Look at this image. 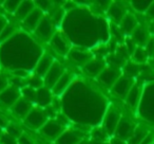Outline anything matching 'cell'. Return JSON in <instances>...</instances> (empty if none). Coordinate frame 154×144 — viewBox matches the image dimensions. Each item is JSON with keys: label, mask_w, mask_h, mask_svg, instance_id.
I'll return each instance as SVG.
<instances>
[{"label": "cell", "mask_w": 154, "mask_h": 144, "mask_svg": "<svg viewBox=\"0 0 154 144\" xmlns=\"http://www.w3.org/2000/svg\"><path fill=\"white\" fill-rule=\"evenodd\" d=\"M49 120L50 118L48 117L45 109H42L40 107H33V109L31 110V112L28 114V117L23 121L24 124L28 127H30L31 129L40 130L43 125Z\"/></svg>", "instance_id": "obj_1"}, {"label": "cell", "mask_w": 154, "mask_h": 144, "mask_svg": "<svg viewBox=\"0 0 154 144\" xmlns=\"http://www.w3.org/2000/svg\"><path fill=\"white\" fill-rule=\"evenodd\" d=\"M120 119H122V114L115 107L111 106L108 109L105 118H103V129L108 133V136L115 133V130L117 128Z\"/></svg>", "instance_id": "obj_2"}, {"label": "cell", "mask_w": 154, "mask_h": 144, "mask_svg": "<svg viewBox=\"0 0 154 144\" xmlns=\"http://www.w3.org/2000/svg\"><path fill=\"white\" fill-rule=\"evenodd\" d=\"M63 131H64V126H62L56 120H51V119L40 129L41 135H43L47 139L52 140V141H56L61 136V133Z\"/></svg>", "instance_id": "obj_3"}, {"label": "cell", "mask_w": 154, "mask_h": 144, "mask_svg": "<svg viewBox=\"0 0 154 144\" xmlns=\"http://www.w3.org/2000/svg\"><path fill=\"white\" fill-rule=\"evenodd\" d=\"M64 72H66V71H64L62 65L57 62H54V64L52 65L51 69L48 71V73L45 74V78H43L45 87H47V88H49L52 90V88L55 86V84L58 82V80L61 78V75L64 73Z\"/></svg>", "instance_id": "obj_4"}, {"label": "cell", "mask_w": 154, "mask_h": 144, "mask_svg": "<svg viewBox=\"0 0 154 144\" xmlns=\"http://www.w3.org/2000/svg\"><path fill=\"white\" fill-rule=\"evenodd\" d=\"M135 127H136V124H134L132 121L122 117L119 123H118L117 128H116V130H115L116 138L122 140V141L128 142V140L130 139L131 136L134 133Z\"/></svg>", "instance_id": "obj_5"}, {"label": "cell", "mask_w": 154, "mask_h": 144, "mask_svg": "<svg viewBox=\"0 0 154 144\" xmlns=\"http://www.w3.org/2000/svg\"><path fill=\"white\" fill-rule=\"evenodd\" d=\"M20 98H21L20 89H17L9 85L7 89H5L0 93V104H2L5 107L12 108Z\"/></svg>", "instance_id": "obj_6"}, {"label": "cell", "mask_w": 154, "mask_h": 144, "mask_svg": "<svg viewBox=\"0 0 154 144\" xmlns=\"http://www.w3.org/2000/svg\"><path fill=\"white\" fill-rule=\"evenodd\" d=\"M35 33L37 34V36L39 38H41L42 40H51L52 37L54 36V24L51 19L43 17V19L41 20V22L39 24V26L37 27V29L35 30Z\"/></svg>", "instance_id": "obj_7"}, {"label": "cell", "mask_w": 154, "mask_h": 144, "mask_svg": "<svg viewBox=\"0 0 154 144\" xmlns=\"http://www.w3.org/2000/svg\"><path fill=\"white\" fill-rule=\"evenodd\" d=\"M53 100L54 94L51 89L47 88V87H42V88L36 90V102H35V104L37 105V107L45 109V108L49 107L51 105Z\"/></svg>", "instance_id": "obj_8"}, {"label": "cell", "mask_w": 154, "mask_h": 144, "mask_svg": "<svg viewBox=\"0 0 154 144\" xmlns=\"http://www.w3.org/2000/svg\"><path fill=\"white\" fill-rule=\"evenodd\" d=\"M135 82L133 81V78H128V76H122L113 85V91L116 94L126 98L127 94L129 93V91H130V89L132 88Z\"/></svg>", "instance_id": "obj_9"}, {"label": "cell", "mask_w": 154, "mask_h": 144, "mask_svg": "<svg viewBox=\"0 0 154 144\" xmlns=\"http://www.w3.org/2000/svg\"><path fill=\"white\" fill-rule=\"evenodd\" d=\"M45 15H43V11L40 8L36 7L33 10L32 13L29 14V16L23 20V24L26 26V28H28L30 31H34L37 29V27L39 26V24L41 22V20L43 19Z\"/></svg>", "instance_id": "obj_10"}, {"label": "cell", "mask_w": 154, "mask_h": 144, "mask_svg": "<svg viewBox=\"0 0 154 144\" xmlns=\"http://www.w3.org/2000/svg\"><path fill=\"white\" fill-rule=\"evenodd\" d=\"M54 58L52 57L50 54L48 53H45L42 56H41L40 58H39L38 62L36 64V66H35V74H37V75L41 76V78H45V75L48 73V71L51 69L52 65L54 64Z\"/></svg>", "instance_id": "obj_11"}, {"label": "cell", "mask_w": 154, "mask_h": 144, "mask_svg": "<svg viewBox=\"0 0 154 144\" xmlns=\"http://www.w3.org/2000/svg\"><path fill=\"white\" fill-rule=\"evenodd\" d=\"M33 109V104L31 102L26 101L23 98H20L17 102L15 103V105L12 107V111L15 116H17L18 118L24 119L28 117V114L31 112V110Z\"/></svg>", "instance_id": "obj_12"}, {"label": "cell", "mask_w": 154, "mask_h": 144, "mask_svg": "<svg viewBox=\"0 0 154 144\" xmlns=\"http://www.w3.org/2000/svg\"><path fill=\"white\" fill-rule=\"evenodd\" d=\"M73 82V75L70 72H64L61 75V78L58 80V82L55 84V86L52 88V92L56 97H59L61 95L64 91L68 89V87L71 85V83Z\"/></svg>", "instance_id": "obj_13"}, {"label": "cell", "mask_w": 154, "mask_h": 144, "mask_svg": "<svg viewBox=\"0 0 154 144\" xmlns=\"http://www.w3.org/2000/svg\"><path fill=\"white\" fill-rule=\"evenodd\" d=\"M105 68L106 67L103 60L98 59V58H95V59L92 58L90 62H87L84 66V70L90 76H99Z\"/></svg>", "instance_id": "obj_14"}, {"label": "cell", "mask_w": 154, "mask_h": 144, "mask_svg": "<svg viewBox=\"0 0 154 144\" xmlns=\"http://www.w3.org/2000/svg\"><path fill=\"white\" fill-rule=\"evenodd\" d=\"M51 45L53 46V48L61 54H66L70 51V47H69V41L66 40V38L62 34L56 33L54 34V36L51 39Z\"/></svg>", "instance_id": "obj_15"}, {"label": "cell", "mask_w": 154, "mask_h": 144, "mask_svg": "<svg viewBox=\"0 0 154 144\" xmlns=\"http://www.w3.org/2000/svg\"><path fill=\"white\" fill-rule=\"evenodd\" d=\"M140 97H141V87L135 83L126 97L127 104H129V106L132 109H136L137 106H138L139 101H140Z\"/></svg>", "instance_id": "obj_16"}, {"label": "cell", "mask_w": 154, "mask_h": 144, "mask_svg": "<svg viewBox=\"0 0 154 144\" xmlns=\"http://www.w3.org/2000/svg\"><path fill=\"white\" fill-rule=\"evenodd\" d=\"M120 71L115 68H105L103 71L100 73L99 78H100L101 82L105 83L107 85H112L113 86L117 80L120 78V73H118Z\"/></svg>", "instance_id": "obj_17"}, {"label": "cell", "mask_w": 154, "mask_h": 144, "mask_svg": "<svg viewBox=\"0 0 154 144\" xmlns=\"http://www.w3.org/2000/svg\"><path fill=\"white\" fill-rule=\"evenodd\" d=\"M35 8H36V5H35L34 1H21L19 8L16 11L15 16L17 17V19L23 21L29 16V14L32 13Z\"/></svg>", "instance_id": "obj_18"}, {"label": "cell", "mask_w": 154, "mask_h": 144, "mask_svg": "<svg viewBox=\"0 0 154 144\" xmlns=\"http://www.w3.org/2000/svg\"><path fill=\"white\" fill-rule=\"evenodd\" d=\"M149 39L150 38L147 31L143 30V28H141V27L137 26V28L132 33V40L135 45H137V47H145L149 41Z\"/></svg>", "instance_id": "obj_19"}, {"label": "cell", "mask_w": 154, "mask_h": 144, "mask_svg": "<svg viewBox=\"0 0 154 144\" xmlns=\"http://www.w3.org/2000/svg\"><path fill=\"white\" fill-rule=\"evenodd\" d=\"M120 24H122V29L124 32L128 33V34H132L135 29L137 28V20L132 14L128 13L122 18Z\"/></svg>", "instance_id": "obj_20"}, {"label": "cell", "mask_w": 154, "mask_h": 144, "mask_svg": "<svg viewBox=\"0 0 154 144\" xmlns=\"http://www.w3.org/2000/svg\"><path fill=\"white\" fill-rule=\"evenodd\" d=\"M148 133H149V130L146 129L145 127L140 126V125H136L134 133L131 136L130 139L128 140V144H140Z\"/></svg>", "instance_id": "obj_21"}, {"label": "cell", "mask_w": 154, "mask_h": 144, "mask_svg": "<svg viewBox=\"0 0 154 144\" xmlns=\"http://www.w3.org/2000/svg\"><path fill=\"white\" fill-rule=\"evenodd\" d=\"M70 57L74 62L78 65H84V66L92 59L91 54L82 51H76V50H73V51L70 52Z\"/></svg>", "instance_id": "obj_22"}, {"label": "cell", "mask_w": 154, "mask_h": 144, "mask_svg": "<svg viewBox=\"0 0 154 144\" xmlns=\"http://www.w3.org/2000/svg\"><path fill=\"white\" fill-rule=\"evenodd\" d=\"M109 15L113 20H115L116 22H120L122 20V18L125 17V11L122 10V8L118 5H111L109 8Z\"/></svg>", "instance_id": "obj_23"}, {"label": "cell", "mask_w": 154, "mask_h": 144, "mask_svg": "<svg viewBox=\"0 0 154 144\" xmlns=\"http://www.w3.org/2000/svg\"><path fill=\"white\" fill-rule=\"evenodd\" d=\"M26 85L30 86L31 88L38 90V89L45 87V82H43V78L37 75V74L33 73L32 75H30V78L26 80Z\"/></svg>", "instance_id": "obj_24"}, {"label": "cell", "mask_w": 154, "mask_h": 144, "mask_svg": "<svg viewBox=\"0 0 154 144\" xmlns=\"http://www.w3.org/2000/svg\"><path fill=\"white\" fill-rule=\"evenodd\" d=\"M132 55L133 59L136 64H143L148 58V52L145 47H136Z\"/></svg>", "instance_id": "obj_25"}, {"label": "cell", "mask_w": 154, "mask_h": 144, "mask_svg": "<svg viewBox=\"0 0 154 144\" xmlns=\"http://www.w3.org/2000/svg\"><path fill=\"white\" fill-rule=\"evenodd\" d=\"M20 92H21V98L26 99V101L31 102L32 104H34L36 102V90L31 88L30 86L26 85V87L20 89Z\"/></svg>", "instance_id": "obj_26"}, {"label": "cell", "mask_w": 154, "mask_h": 144, "mask_svg": "<svg viewBox=\"0 0 154 144\" xmlns=\"http://www.w3.org/2000/svg\"><path fill=\"white\" fill-rule=\"evenodd\" d=\"M15 32H16V27L12 24H8V26L5 28V30H3L2 32H1V34H0V43H5V40H8L10 37L13 36V34Z\"/></svg>", "instance_id": "obj_27"}, {"label": "cell", "mask_w": 154, "mask_h": 144, "mask_svg": "<svg viewBox=\"0 0 154 144\" xmlns=\"http://www.w3.org/2000/svg\"><path fill=\"white\" fill-rule=\"evenodd\" d=\"M5 131H7L9 135H11L12 137L16 138L17 140H18V138H19L20 136L23 133L22 129L20 128L18 125L13 124V123H9V124H8V126L5 127Z\"/></svg>", "instance_id": "obj_28"}, {"label": "cell", "mask_w": 154, "mask_h": 144, "mask_svg": "<svg viewBox=\"0 0 154 144\" xmlns=\"http://www.w3.org/2000/svg\"><path fill=\"white\" fill-rule=\"evenodd\" d=\"M132 5L137 12H147V10L149 9L150 5L152 3V1H132Z\"/></svg>", "instance_id": "obj_29"}, {"label": "cell", "mask_w": 154, "mask_h": 144, "mask_svg": "<svg viewBox=\"0 0 154 144\" xmlns=\"http://www.w3.org/2000/svg\"><path fill=\"white\" fill-rule=\"evenodd\" d=\"M20 3H21V1H5L3 3V8L8 13L15 14L17 9L19 8Z\"/></svg>", "instance_id": "obj_30"}, {"label": "cell", "mask_w": 154, "mask_h": 144, "mask_svg": "<svg viewBox=\"0 0 154 144\" xmlns=\"http://www.w3.org/2000/svg\"><path fill=\"white\" fill-rule=\"evenodd\" d=\"M0 144H18V140L9 135L7 131H2L0 135Z\"/></svg>", "instance_id": "obj_31"}, {"label": "cell", "mask_w": 154, "mask_h": 144, "mask_svg": "<svg viewBox=\"0 0 154 144\" xmlns=\"http://www.w3.org/2000/svg\"><path fill=\"white\" fill-rule=\"evenodd\" d=\"M64 17V11L63 10H57V11L55 12V13L53 14V24H59V22H61V20L63 19Z\"/></svg>", "instance_id": "obj_32"}, {"label": "cell", "mask_w": 154, "mask_h": 144, "mask_svg": "<svg viewBox=\"0 0 154 144\" xmlns=\"http://www.w3.org/2000/svg\"><path fill=\"white\" fill-rule=\"evenodd\" d=\"M18 144H35V143L30 136L26 135V133H23L19 138H18Z\"/></svg>", "instance_id": "obj_33"}, {"label": "cell", "mask_w": 154, "mask_h": 144, "mask_svg": "<svg viewBox=\"0 0 154 144\" xmlns=\"http://www.w3.org/2000/svg\"><path fill=\"white\" fill-rule=\"evenodd\" d=\"M9 87V80L5 78V75L0 74V93L2 92L5 89Z\"/></svg>", "instance_id": "obj_34"}, {"label": "cell", "mask_w": 154, "mask_h": 144, "mask_svg": "<svg viewBox=\"0 0 154 144\" xmlns=\"http://www.w3.org/2000/svg\"><path fill=\"white\" fill-rule=\"evenodd\" d=\"M153 143H154V133L149 131L147 133V136L143 138V140L141 141L140 144H153Z\"/></svg>", "instance_id": "obj_35"}, {"label": "cell", "mask_w": 154, "mask_h": 144, "mask_svg": "<svg viewBox=\"0 0 154 144\" xmlns=\"http://www.w3.org/2000/svg\"><path fill=\"white\" fill-rule=\"evenodd\" d=\"M8 24H9V22H8L7 18H5L3 15H0V34H1V32L5 30V28L8 26Z\"/></svg>", "instance_id": "obj_36"}, {"label": "cell", "mask_w": 154, "mask_h": 144, "mask_svg": "<svg viewBox=\"0 0 154 144\" xmlns=\"http://www.w3.org/2000/svg\"><path fill=\"white\" fill-rule=\"evenodd\" d=\"M146 14H147L148 17L151 18V19H153V20H154V1H152V3L150 5L149 9L147 10Z\"/></svg>", "instance_id": "obj_37"}, {"label": "cell", "mask_w": 154, "mask_h": 144, "mask_svg": "<svg viewBox=\"0 0 154 144\" xmlns=\"http://www.w3.org/2000/svg\"><path fill=\"white\" fill-rule=\"evenodd\" d=\"M8 124H9V123H8L7 119L5 118V116L0 114V127H1V128H3V127H7Z\"/></svg>", "instance_id": "obj_38"}, {"label": "cell", "mask_w": 154, "mask_h": 144, "mask_svg": "<svg viewBox=\"0 0 154 144\" xmlns=\"http://www.w3.org/2000/svg\"><path fill=\"white\" fill-rule=\"evenodd\" d=\"M111 144H128V142L122 141V140L118 139V138H115V139H113V141L111 142Z\"/></svg>", "instance_id": "obj_39"}, {"label": "cell", "mask_w": 154, "mask_h": 144, "mask_svg": "<svg viewBox=\"0 0 154 144\" xmlns=\"http://www.w3.org/2000/svg\"><path fill=\"white\" fill-rule=\"evenodd\" d=\"M78 144H91V142H86V141H84V140H82V141H80Z\"/></svg>", "instance_id": "obj_40"}, {"label": "cell", "mask_w": 154, "mask_h": 144, "mask_svg": "<svg viewBox=\"0 0 154 144\" xmlns=\"http://www.w3.org/2000/svg\"><path fill=\"white\" fill-rule=\"evenodd\" d=\"M1 133H2V128L0 127V135H1Z\"/></svg>", "instance_id": "obj_41"}, {"label": "cell", "mask_w": 154, "mask_h": 144, "mask_svg": "<svg viewBox=\"0 0 154 144\" xmlns=\"http://www.w3.org/2000/svg\"><path fill=\"white\" fill-rule=\"evenodd\" d=\"M35 144H37V143H35Z\"/></svg>", "instance_id": "obj_42"}]
</instances>
